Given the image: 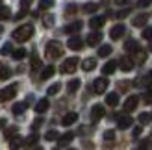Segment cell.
I'll use <instances>...</instances> for the list:
<instances>
[{
    "label": "cell",
    "instance_id": "cell-1",
    "mask_svg": "<svg viewBox=\"0 0 152 150\" xmlns=\"http://www.w3.org/2000/svg\"><path fill=\"white\" fill-rule=\"evenodd\" d=\"M11 35L17 43H26V41L32 39V35H34V26L32 24H22L17 30H13Z\"/></svg>",
    "mask_w": 152,
    "mask_h": 150
},
{
    "label": "cell",
    "instance_id": "cell-2",
    "mask_svg": "<svg viewBox=\"0 0 152 150\" xmlns=\"http://www.w3.org/2000/svg\"><path fill=\"white\" fill-rule=\"evenodd\" d=\"M45 56L48 59H58L63 56V44L59 41H48L45 47Z\"/></svg>",
    "mask_w": 152,
    "mask_h": 150
},
{
    "label": "cell",
    "instance_id": "cell-3",
    "mask_svg": "<svg viewBox=\"0 0 152 150\" xmlns=\"http://www.w3.org/2000/svg\"><path fill=\"white\" fill-rule=\"evenodd\" d=\"M78 63H80V59L78 58H69V59H65L63 65H61V71L63 74H72L76 69H78Z\"/></svg>",
    "mask_w": 152,
    "mask_h": 150
},
{
    "label": "cell",
    "instance_id": "cell-4",
    "mask_svg": "<svg viewBox=\"0 0 152 150\" xmlns=\"http://www.w3.org/2000/svg\"><path fill=\"white\" fill-rule=\"evenodd\" d=\"M15 95H17V85H7L4 89H0V102H7V100H11L15 98Z\"/></svg>",
    "mask_w": 152,
    "mask_h": 150
},
{
    "label": "cell",
    "instance_id": "cell-5",
    "mask_svg": "<svg viewBox=\"0 0 152 150\" xmlns=\"http://www.w3.org/2000/svg\"><path fill=\"white\" fill-rule=\"evenodd\" d=\"M108 85H110V82L106 80L104 76H102V78H96V80L93 82V91H95L96 95H102V93H106Z\"/></svg>",
    "mask_w": 152,
    "mask_h": 150
},
{
    "label": "cell",
    "instance_id": "cell-6",
    "mask_svg": "<svg viewBox=\"0 0 152 150\" xmlns=\"http://www.w3.org/2000/svg\"><path fill=\"white\" fill-rule=\"evenodd\" d=\"M104 115H106V109H104V106H100V104H95V106L91 108V121L93 122H98Z\"/></svg>",
    "mask_w": 152,
    "mask_h": 150
},
{
    "label": "cell",
    "instance_id": "cell-7",
    "mask_svg": "<svg viewBox=\"0 0 152 150\" xmlns=\"http://www.w3.org/2000/svg\"><path fill=\"white\" fill-rule=\"evenodd\" d=\"M137 104H139V96H135V95L128 96L126 102H124V111H126V113H130V111H134L135 108H137Z\"/></svg>",
    "mask_w": 152,
    "mask_h": 150
},
{
    "label": "cell",
    "instance_id": "cell-8",
    "mask_svg": "<svg viewBox=\"0 0 152 150\" xmlns=\"http://www.w3.org/2000/svg\"><path fill=\"white\" fill-rule=\"evenodd\" d=\"M82 26H83V22L82 20H72V22H69V24L65 26V33H78L80 30H82Z\"/></svg>",
    "mask_w": 152,
    "mask_h": 150
},
{
    "label": "cell",
    "instance_id": "cell-9",
    "mask_svg": "<svg viewBox=\"0 0 152 150\" xmlns=\"http://www.w3.org/2000/svg\"><path fill=\"white\" fill-rule=\"evenodd\" d=\"M124 33H126V28L123 24H115V26L110 30V37H111V39H121Z\"/></svg>",
    "mask_w": 152,
    "mask_h": 150
},
{
    "label": "cell",
    "instance_id": "cell-10",
    "mask_svg": "<svg viewBox=\"0 0 152 150\" xmlns=\"http://www.w3.org/2000/svg\"><path fill=\"white\" fill-rule=\"evenodd\" d=\"M67 47H69L71 50H82V47H83V41L80 39L78 35H72L69 41H67Z\"/></svg>",
    "mask_w": 152,
    "mask_h": 150
},
{
    "label": "cell",
    "instance_id": "cell-11",
    "mask_svg": "<svg viewBox=\"0 0 152 150\" xmlns=\"http://www.w3.org/2000/svg\"><path fill=\"white\" fill-rule=\"evenodd\" d=\"M119 67H121V71H124V72H130L134 69V59L132 58H121V61H119Z\"/></svg>",
    "mask_w": 152,
    "mask_h": 150
},
{
    "label": "cell",
    "instance_id": "cell-12",
    "mask_svg": "<svg viewBox=\"0 0 152 150\" xmlns=\"http://www.w3.org/2000/svg\"><path fill=\"white\" fill-rule=\"evenodd\" d=\"M132 124H134V121H132V117H128V115H123V117H119V119H117V126H119V130H126V128H130Z\"/></svg>",
    "mask_w": 152,
    "mask_h": 150
},
{
    "label": "cell",
    "instance_id": "cell-13",
    "mask_svg": "<svg viewBox=\"0 0 152 150\" xmlns=\"http://www.w3.org/2000/svg\"><path fill=\"white\" fill-rule=\"evenodd\" d=\"M78 121V113H74V111H69V113H65L63 119H61V124L63 126H71Z\"/></svg>",
    "mask_w": 152,
    "mask_h": 150
},
{
    "label": "cell",
    "instance_id": "cell-14",
    "mask_svg": "<svg viewBox=\"0 0 152 150\" xmlns=\"http://www.w3.org/2000/svg\"><path fill=\"white\" fill-rule=\"evenodd\" d=\"M100 41H102V33L100 32H93V33L87 35V44L89 47H96V44H100Z\"/></svg>",
    "mask_w": 152,
    "mask_h": 150
},
{
    "label": "cell",
    "instance_id": "cell-15",
    "mask_svg": "<svg viewBox=\"0 0 152 150\" xmlns=\"http://www.w3.org/2000/svg\"><path fill=\"white\" fill-rule=\"evenodd\" d=\"M30 4H32V0H20V11L17 13V20H20L22 17H24V15L28 13V9H30Z\"/></svg>",
    "mask_w": 152,
    "mask_h": 150
},
{
    "label": "cell",
    "instance_id": "cell-16",
    "mask_svg": "<svg viewBox=\"0 0 152 150\" xmlns=\"http://www.w3.org/2000/svg\"><path fill=\"white\" fill-rule=\"evenodd\" d=\"M96 67V59L95 58H87V59H83L82 61V69L86 71V72H91Z\"/></svg>",
    "mask_w": 152,
    "mask_h": 150
},
{
    "label": "cell",
    "instance_id": "cell-17",
    "mask_svg": "<svg viewBox=\"0 0 152 150\" xmlns=\"http://www.w3.org/2000/svg\"><path fill=\"white\" fill-rule=\"evenodd\" d=\"M104 24H106V19L104 17H93V19L89 20V26L93 28V30H100Z\"/></svg>",
    "mask_w": 152,
    "mask_h": 150
},
{
    "label": "cell",
    "instance_id": "cell-18",
    "mask_svg": "<svg viewBox=\"0 0 152 150\" xmlns=\"http://www.w3.org/2000/svg\"><path fill=\"white\" fill-rule=\"evenodd\" d=\"M147 20H148V17L147 15H135L134 17V20H132V24L135 26V28H143L147 24Z\"/></svg>",
    "mask_w": 152,
    "mask_h": 150
},
{
    "label": "cell",
    "instance_id": "cell-19",
    "mask_svg": "<svg viewBox=\"0 0 152 150\" xmlns=\"http://www.w3.org/2000/svg\"><path fill=\"white\" fill-rule=\"evenodd\" d=\"M54 72H56V67H54V65H47V67L43 69V72H41V80L52 78V76H54Z\"/></svg>",
    "mask_w": 152,
    "mask_h": 150
},
{
    "label": "cell",
    "instance_id": "cell-20",
    "mask_svg": "<svg viewBox=\"0 0 152 150\" xmlns=\"http://www.w3.org/2000/svg\"><path fill=\"white\" fill-rule=\"evenodd\" d=\"M26 108H28L26 102H17V104H13L11 111H13V115H22V113L26 111Z\"/></svg>",
    "mask_w": 152,
    "mask_h": 150
},
{
    "label": "cell",
    "instance_id": "cell-21",
    "mask_svg": "<svg viewBox=\"0 0 152 150\" xmlns=\"http://www.w3.org/2000/svg\"><path fill=\"white\" fill-rule=\"evenodd\" d=\"M48 108H50V102H48L47 98H41L39 102L35 104V111H37V113H45Z\"/></svg>",
    "mask_w": 152,
    "mask_h": 150
},
{
    "label": "cell",
    "instance_id": "cell-22",
    "mask_svg": "<svg viewBox=\"0 0 152 150\" xmlns=\"http://www.w3.org/2000/svg\"><path fill=\"white\" fill-rule=\"evenodd\" d=\"M20 146H24V141H22L19 135H15L10 139V150H19Z\"/></svg>",
    "mask_w": 152,
    "mask_h": 150
},
{
    "label": "cell",
    "instance_id": "cell-23",
    "mask_svg": "<svg viewBox=\"0 0 152 150\" xmlns=\"http://www.w3.org/2000/svg\"><path fill=\"white\" fill-rule=\"evenodd\" d=\"M117 61H108V63H106L104 67H102V74H106V76H108V74H113V72H115V69H117Z\"/></svg>",
    "mask_w": 152,
    "mask_h": 150
},
{
    "label": "cell",
    "instance_id": "cell-24",
    "mask_svg": "<svg viewBox=\"0 0 152 150\" xmlns=\"http://www.w3.org/2000/svg\"><path fill=\"white\" fill-rule=\"evenodd\" d=\"M106 104L111 108H115L117 104H119V95L117 93H110V95H106Z\"/></svg>",
    "mask_w": 152,
    "mask_h": 150
},
{
    "label": "cell",
    "instance_id": "cell-25",
    "mask_svg": "<svg viewBox=\"0 0 152 150\" xmlns=\"http://www.w3.org/2000/svg\"><path fill=\"white\" fill-rule=\"evenodd\" d=\"M124 48L130 52V54H135V52L139 50V47H137V41H134V39H128L126 43H124Z\"/></svg>",
    "mask_w": 152,
    "mask_h": 150
},
{
    "label": "cell",
    "instance_id": "cell-26",
    "mask_svg": "<svg viewBox=\"0 0 152 150\" xmlns=\"http://www.w3.org/2000/svg\"><path fill=\"white\" fill-rule=\"evenodd\" d=\"M72 139H74V133H72V132H67L65 135H61V137L58 139V141H59V146H65V145H69Z\"/></svg>",
    "mask_w": 152,
    "mask_h": 150
},
{
    "label": "cell",
    "instance_id": "cell-27",
    "mask_svg": "<svg viewBox=\"0 0 152 150\" xmlns=\"http://www.w3.org/2000/svg\"><path fill=\"white\" fill-rule=\"evenodd\" d=\"M80 85H82L80 80H71L69 84H67V91H69V93H76L80 89Z\"/></svg>",
    "mask_w": 152,
    "mask_h": 150
},
{
    "label": "cell",
    "instance_id": "cell-28",
    "mask_svg": "<svg viewBox=\"0 0 152 150\" xmlns=\"http://www.w3.org/2000/svg\"><path fill=\"white\" fill-rule=\"evenodd\" d=\"M110 54H111V47H110V44H102V47L98 48V56H100V58H108Z\"/></svg>",
    "mask_w": 152,
    "mask_h": 150
},
{
    "label": "cell",
    "instance_id": "cell-29",
    "mask_svg": "<svg viewBox=\"0 0 152 150\" xmlns=\"http://www.w3.org/2000/svg\"><path fill=\"white\" fill-rule=\"evenodd\" d=\"M98 9V4L96 2H87L86 6H83V13H95Z\"/></svg>",
    "mask_w": 152,
    "mask_h": 150
},
{
    "label": "cell",
    "instance_id": "cell-30",
    "mask_svg": "<svg viewBox=\"0 0 152 150\" xmlns=\"http://www.w3.org/2000/svg\"><path fill=\"white\" fill-rule=\"evenodd\" d=\"M37 139H39V137H37V133H32L30 137H26V141H24V148H30V146H34V145L37 143Z\"/></svg>",
    "mask_w": 152,
    "mask_h": 150
},
{
    "label": "cell",
    "instance_id": "cell-31",
    "mask_svg": "<svg viewBox=\"0 0 152 150\" xmlns=\"http://www.w3.org/2000/svg\"><path fill=\"white\" fill-rule=\"evenodd\" d=\"M0 54H2V56L13 54V44H11V43H4V44H2V48H0Z\"/></svg>",
    "mask_w": 152,
    "mask_h": 150
},
{
    "label": "cell",
    "instance_id": "cell-32",
    "mask_svg": "<svg viewBox=\"0 0 152 150\" xmlns=\"http://www.w3.org/2000/svg\"><path fill=\"white\" fill-rule=\"evenodd\" d=\"M17 130H19L17 126H10V128H7V130L4 132V135H6V139L10 141L11 137H15V135H17Z\"/></svg>",
    "mask_w": 152,
    "mask_h": 150
},
{
    "label": "cell",
    "instance_id": "cell-33",
    "mask_svg": "<svg viewBox=\"0 0 152 150\" xmlns=\"http://www.w3.org/2000/svg\"><path fill=\"white\" fill-rule=\"evenodd\" d=\"M11 56H13V59H17V61H19V59H22V58L26 56V50L24 48H15Z\"/></svg>",
    "mask_w": 152,
    "mask_h": 150
},
{
    "label": "cell",
    "instance_id": "cell-34",
    "mask_svg": "<svg viewBox=\"0 0 152 150\" xmlns=\"http://www.w3.org/2000/svg\"><path fill=\"white\" fill-rule=\"evenodd\" d=\"M45 139L47 141H56V139H59V133L56 130H48L47 133H45Z\"/></svg>",
    "mask_w": 152,
    "mask_h": 150
},
{
    "label": "cell",
    "instance_id": "cell-35",
    "mask_svg": "<svg viewBox=\"0 0 152 150\" xmlns=\"http://www.w3.org/2000/svg\"><path fill=\"white\" fill-rule=\"evenodd\" d=\"M10 15H11L10 7H6V6H2V7H0V20H6V19H10Z\"/></svg>",
    "mask_w": 152,
    "mask_h": 150
},
{
    "label": "cell",
    "instance_id": "cell-36",
    "mask_svg": "<svg viewBox=\"0 0 152 150\" xmlns=\"http://www.w3.org/2000/svg\"><path fill=\"white\" fill-rule=\"evenodd\" d=\"M54 2L56 0H39V7L41 9H48V7L54 6Z\"/></svg>",
    "mask_w": 152,
    "mask_h": 150
},
{
    "label": "cell",
    "instance_id": "cell-37",
    "mask_svg": "<svg viewBox=\"0 0 152 150\" xmlns=\"http://www.w3.org/2000/svg\"><path fill=\"white\" fill-rule=\"evenodd\" d=\"M59 89H61V84H54V85H50V87H48V91H47V93H48V95H58V93H59Z\"/></svg>",
    "mask_w": 152,
    "mask_h": 150
},
{
    "label": "cell",
    "instance_id": "cell-38",
    "mask_svg": "<svg viewBox=\"0 0 152 150\" xmlns=\"http://www.w3.org/2000/svg\"><path fill=\"white\" fill-rule=\"evenodd\" d=\"M135 59H137L139 63H143V61H145V59H147V52H143V50L139 48L137 52H135Z\"/></svg>",
    "mask_w": 152,
    "mask_h": 150
},
{
    "label": "cell",
    "instance_id": "cell-39",
    "mask_svg": "<svg viewBox=\"0 0 152 150\" xmlns=\"http://www.w3.org/2000/svg\"><path fill=\"white\" fill-rule=\"evenodd\" d=\"M150 119H152L150 113H141V115H139V122H141V124H147V122H150Z\"/></svg>",
    "mask_w": 152,
    "mask_h": 150
},
{
    "label": "cell",
    "instance_id": "cell-40",
    "mask_svg": "<svg viewBox=\"0 0 152 150\" xmlns=\"http://www.w3.org/2000/svg\"><path fill=\"white\" fill-rule=\"evenodd\" d=\"M43 24L47 26V28H50L52 24H54V17H52V15H47V17L43 19Z\"/></svg>",
    "mask_w": 152,
    "mask_h": 150
},
{
    "label": "cell",
    "instance_id": "cell-41",
    "mask_svg": "<svg viewBox=\"0 0 152 150\" xmlns=\"http://www.w3.org/2000/svg\"><path fill=\"white\" fill-rule=\"evenodd\" d=\"M113 139H115V132H113V130L104 132V141H113Z\"/></svg>",
    "mask_w": 152,
    "mask_h": 150
},
{
    "label": "cell",
    "instance_id": "cell-42",
    "mask_svg": "<svg viewBox=\"0 0 152 150\" xmlns=\"http://www.w3.org/2000/svg\"><path fill=\"white\" fill-rule=\"evenodd\" d=\"M39 67H41V59L37 58V56H34L32 58V69L35 71V69H39Z\"/></svg>",
    "mask_w": 152,
    "mask_h": 150
},
{
    "label": "cell",
    "instance_id": "cell-43",
    "mask_svg": "<svg viewBox=\"0 0 152 150\" xmlns=\"http://www.w3.org/2000/svg\"><path fill=\"white\" fill-rule=\"evenodd\" d=\"M152 4V0H137V7H148Z\"/></svg>",
    "mask_w": 152,
    "mask_h": 150
},
{
    "label": "cell",
    "instance_id": "cell-44",
    "mask_svg": "<svg viewBox=\"0 0 152 150\" xmlns=\"http://www.w3.org/2000/svg\"><path fill=\"white\" fill-rule=\"evenodd\" d=\"M143 37H145V39H152V28H145V30H143Z\"/></svg>",
    "mask_w": 152,
    "mask_h": 150
},
{
    "label": "cell",
    "instance_id": "cell-45",
    "mask_svg": "<svg viewBox=\"0 0 152 150\" xmlns=\"http://www.w3.org/2000/svg\"><path fill=\"white\" fill-rule=\"evenodd\" d=\"M74 11H76V4H69V6H67V9H65L67 15H72Z\"/></svg>",
    "mask_w": 152,
    "mask_h": 150
},
{
    "label": "cell",
    "instance_id": "cell-46",
    "mask_svg": "<svg viewBox=\"0 0 152 150\" xmlns=\"http://www.w3.org/2000/svg\"><path fill=\"white\" fill-rule=\"evenodd\" d=\"M41 124H43V119H35V121H34V124H32V128H34V130H37Z\"/></svg>",
    "mask_w": 152,
    "mask_h": 150
},
{
    "label": "cell",
    "instance_id": "cell-47",
    "mask_svg": "<svg viewBox=\"0 0 152 150\" xmlns=\"http://www.w3.org/2000/svg\"><path fill=\"white\" fill-rule=\"evenodd\" d=\"M126 15H128V9H123V11H119V13H117V17H119V19H123V17H126Z\"/></svg>",
    "mask_w": 152,
    "mask_h": 150
},
{
    "label": "cell",
    "instance_id": "cell-48",
    "mask_svg": "<svg viewBox=\"0 0 152 150\" xmlns=\"http://www.w3.org/2000/svg\"><path fill=\"white\" fill-rule=\"evenodd\" d=\"M141 130H143L141 126H139V128H135V130H134V137H139V135H141Z\"/></svg>",
    "mask_w": 152,
    "mask_h": 150
},
{
    "label": "cell",
    "instance_id": "cell-49",
    "mask_svg": "<svg viewBox=\"0 0 152 150\" xmlns=\"http://www.w3.org/2000/svg\"><path fill=\"white\" fill-rule=\"evenodd\" d=\"M128 2H130V0H115L117 6H123V4H128Z\"/></svg>",
    "mask_w": 152,
    "mask_h": 150
},
{
    "label": "cell",
    "instance_id": "cell-50",
    "mask_svg": "<svg viewBox=\"0 0 152 150\" xmlns=\"http://www.w3.org/2000/svg\"><path fill=\"white\" fill-rule=\"evenodd\" d=\"M145 102H147V104H150V102H152V93H148V95L145 96Z\"/></svg>",
    "mask_w": 152,
    "mask_h": 150
},
{
    "label": "cell",
    "instance_id": "cell-51",
    "mask_svg": "<svg viewBox=\"0 0 152 150\" xmlns=\"http://www.w3.org/2000/svg\"><path fill=\"white\" fill-rule=\"evenodd\" d=\"M4 69H6V65H4V63H0V76H2V72H4Z\"/></svg>",
    "mask_w": 152,
    "mask_h": 150
},
{
    "label": "cell",
    "instance_id": "cell-52",
    "mask_svg": "<svg viewBox=\"0 0 152 150\" xmlns=\"http://www.w3.org/2000/svg\"><path fill=\"white\" fill-rule=\"evenodd\" d=\"M2 32H4V28H2V26H0V35H2Z\"/></svg>",
    "mask_w": 152,
    "mask_h": 150
},
{
    "label": "cell",
    "instance_id": "cell-53",
    "mask_svg": "<svg viewBox=\"0 0 152 150\" xmlns=\"http://www.w3.org/2000/svg\"><path fill=\"white\" fill-rule=\"evenodd\" d=\"M150 41H152V39H150ZM150 50H152V43H150Z\"/></svg>",
    "mask_w": 152,
    "mask_h": 150
},
{
    "label": "cell",
    "instance_id": "cell-54",
    "mask_svg": "<svg viewBox=\"0 0 152 150\" xmlns=\"http://www.w3.org/2000/svg\"><path fill=\"white\" fill-rule=\"evenodd\" d=\"M35 150H43V148H35Z\"/></svg>",
    "mask_w": 152,
    "mask_h": 150
},
{
    "label": "cell",
    "instance_id": "cell-55",
    "mask_svg": "<svg viewBox=\"0 0 152 150\" xmlns=\"http://www.w3.org/2000/svg\"><path fill=\"white\" fill-rule=\"evenodd\" d=\"M71 150H74V148H71Z\"/></svg>",
    "mask_w": 152,
    "mask_h": 150
}]
</instances>
